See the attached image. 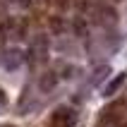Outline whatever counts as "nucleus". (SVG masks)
Instances as JSON below:
<instances>
[{
    "instance_id": "7",
    "label": "nucleus",
    "mask_w": 127,
    "mask_h": 127,
    "mask_svg": "<svg viewBox=\"0 0 127 127\" xmlns=\"http://www.w3.org/2000/svg\"><path fill=\"white\" fill-rule=\"evenodd\" d=\"M7 108V96H5V91H0V110H5Z\"/></svg>"
},
{
    "instance_id": "8",
    "label": "nucleus",
    "mask_w": 127,
    "mask_h": 127,
    "mask_svg": "<svg viewBox=\"0 0 127 127\" xmlns=\"http://www.w3.org/2000/svg\"><path fill=\"white\" fill-rule=\"evenodd\" d=\"M2 127H10V125H2Z\"/></svg>"
},
{
    "instance_id": "6",
    "label": "nucleus",
    "mask_w": 127,
    "mask_h": 127,
    "mask_svg": "<svg viewBox=\"0 0 127 127\" xmlns=\"http://www.w3.org/2000/svg\"><path fill=\"white\" fill-rule=\"evenodd\" d=\"M106 77H108V65H101L98 70H96V72L91 74V84H94V86H98V84H101V82H103Z\"/></svg>"
},
{
    "instance_id": "3",
    "label": "nucleus",
    "mask_w": 127,
    "mask_h": 127,
    "mask_svg": "<svg viewBox=\"0 0 127 127\" xmlns=\"http://www.w3.org/2000/svg\"><path fill=\"white\" fill-rule=\"evenodd\" d=\"M46 58H48V38L41 34L31 43V60L34 63H46Z\"/></svg>"
},
{
    "instance_id": "5",
    "label": "nucleus",
    "mask_w": 127,
    "mask_h": 127,
    "mask_svg": "<svg viewBox=\"0 0 127 127\" xmlns=\"http://www.w3.org/2000/svg\"><path fill=\"white\" fill-rule=\"evenodd\" d=\"M122 82H125V74H118L115 79H110V84H108L106 89H103V96H113V94H115V91H118V89L122 86Z\"/></svg>"
},
{
    "instance_id": "1",
    "label": "nucleus",
    "mask_w": 127,
    "mask_h": 127,
    "mask_svg": "<svg viewBox=\"0 0 127 127\" xmlns=\"http://www.w3.org/2000/svg\"><path fill=\"white\" fill-rule=\"evenodd\" d=\"M0 65H2L7 72L19 70L22 65H24V53H22L19 48H7V50H2V55H0Z\"/></svg>"
},
{
    "instance_id": "2",
    "label": "nucleus",
    "mask_w": 127,
    "mask_h": 127,
    "mask_svg": "<svg viewBox=\"0 0 127 127\" xmlns=\"http://www.w3.org/2000/svg\"><path fill=\"white\" fill-rule=\"evenodd\" d=\"M74 122H77V113L65 106H60L50 118V127H74Z\"/></svg>"
},
{
    "instance_id": "4",
    "label": "nucleus",
    "mask_w": 127,
    "mask_h": 127,
    "mask_svg": "<svg viewBox=\"0 0 127 127\" xmlns=\"http://www.w3.org/2000/svg\"><path fill=\"white\" fill-rule=\"evenodd\" d=\"M55 82H58V74H55V72H46V74L38 79V89H41V91H50V89L55 86Z\"/></svg>"
}]
</instances>
